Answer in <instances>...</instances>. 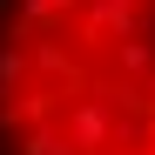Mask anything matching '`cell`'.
<instances>
[{
    "label": "cell",
    "mask_w": 155,
    "mask_h": 155,
    "mask_svg": "<svg viewBox=\"0 0 155 155\" xmlns=\"http://www.w3.org/2000/svg\"><path fill=\"white\" fill-rule=\"evenodd\" d=\"M0 155H155V0H0Z\"/></svg>",
    "instance_id": "obj_1"
}]
</instances>
